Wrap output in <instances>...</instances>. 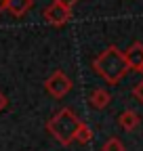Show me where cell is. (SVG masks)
I'll return each instance as SVG.
<instances>
[{
	"mask_svg": "<svg viewBox=\"0 0 143 151\" xmlns=\"http://www.w3.org/2000/svg\"><path fill=\"white\" fill-rule=\"evenodd\" d=\"M34 4V0H4V11H9L13 17H23Z\"/></svg>",
	"mask_w": 143,
	"mask_h": 151,
	"instance_id": "7",
	"label": "cell"
},
{
	"mask_svg": "<svg viewBox=\"0 0 143 151\" xmlns=\"http://www.w3.org/2000/svg\"><path fill=\"white\" fill-rule=\"evenodd\" d=\"M4 11V0H0V13Z\"/></svg>",
	"mask_w": 143,
	"mask_h": 151,
	"instance_id": "14",
	"label": "cell"
},
{
	"mask_svg": "<svg viewBox=\"0 0 143 151\" xmlns=\"http://www.w3.org/2000/svg\"><path fill=\"white\" fill-rule=\"evenodd\" d=\"M53 2H57V4H61V6H65V9H72L78 0H53Z\"/></svg>",
	"mask_w": 143,
	"mask_h": 151,
	"instance_id": "12",
	"label": "cell"
},
{
	"mask_svg": "<svg viewBox=\"0 0 143 151\" xmlns=\"http://www.w3.org/2000/svg\"><path fill=\"white\" fill-rule=\"evenodd\" d=\"M101 151H124V143H122L118 137H110V139L103 143Z\"/></svg>",
	"mask_w": 143,
	"mask_h": 151,
	"instance_id": "10",
	"label": "cell"
},
{
	"mask_svg": "<svg viewBox=\"0 0 143 151\" xmlns=\"http://www.w3.org/2000/svg\"><path fill=\"white\" fill-rule=\"evenodd\" d=\"M139 124H141V116H139L135 109H124V111L120 113V118H118V126L124 128L126 132L135 130Z\"/></svg>",
	"mask_w": 143,
	"mask_h": 151,
	"instance_id": "6",
	"label": "cell"
},
{
	"mask_svg": "<svg viewBox=\"0 0 143 151\" xmlns=\"http://www.w3.org/2000/svg\"><path fill=\"white\" fill-rule=\"evenodd\" d=\"M88 101H91V105H93L95 109H103V107L110 105L112 94H110V90H107V88H95V90L91 92V97H88Z\"/></svg>",
	"mask_w": 143,
	"mask_h": 151,
	"instance_id": "8",
	"label": "cell"
},
{
	"mask_svg": "<svg viewBox=\"0 0 143 151\" xmlns=\"http://www.w3.org/2000/svg\"><path fill=\"white\" fill-rule=\"evenodd\" d=\"M42 17H44V21L53 27H61L65 25L69 19H72V9H65L57 2H51L44 11H42Z\"/></svg>",
	"mask_w": 143,
	"mask_h": 151,
	"instance_id": "4",
	"label": "cell"
},
{
	"mask_svg": "<svg viewBox=\"0 0 143 151\" xmlns=\"http://www.w3.org/2000/svg\"><path fill=\"white\" fill-rule=\"evenodd\" d=\"M124 59L129 63V71H141L143 73V42H133L124 50Z\"/></svg>",
	"mask_w": 143,
	"mask_h": 151,
	"instance_id": "5",
	"label": "cell"
},
{
	"mask_svg": "<svg viewBox=\"0 0 143 151\" xmlns=\"http://www.w3.org/2000/svg\"><path fill=\"white\" fill-rule=\"evenodd\" d=\"M93 139V130H91V126H86L84 122L78 126V130H76V137H74V141H78V143H88Z\"/></svg>",
	"mask_w": 143,
	"mask_h": 151,
	"instance_id": "9",
	"label": "cell"
},
{
	"mask_svg": "<svg viewBox=\"0 0 143 151\" xmlns=\"http://www.w3.org/2000/svg\"><path fill=\"white\" fill-rule=\"evenodd\" d=\"M133 97H135L139 103H143V80H141V82L133 88Z\"/></svg>",
	"mask_w": 143,
	"mask_h": 151,
	"instance_id": "11",
	"label": "cell"
},
{
	"mask_svg": "<svg viewBox=\"0 0 143 151\" xmlns=\"http://www.w3.org/2000/svg\"><path fill=\"white\" fill-rule=\"evenodd\" d=\"M6 105H9V99H6V94H4V92H0V113H2V111L6 109Z\"/></svg>",
	"mask_w": 143,
	"mask_h": 151,
	"instance_id": "13",
	"label": "cell"
},
{
	"mask_svg": "<svg viewBox=\"0 0 143 151\" xmlns=\"http://www.w3.org/2000/svg\"><path fill=\"white\" fill-rule=\"evenodd\" d=\"M72 86H74L72 78H67L61 69H55V71H53L48 78L44 80V90L51 94L53 99H63L65 94L72 90Z\"/></svg>",
	"mask_w": 143,
	"mask_h": 151,
	"instance_id": "3",
	"label": "cell"
},
{
	"mask_svg": "<svg viewBox=\"0 0 143 151\" xmlns=\"http://www.w3.org/2000/svg\"><path fill=\"white\" fill-rule=\"evenodd\" d=\"M91 67L107 84H118L129 73V63L124 59V50H120L116 44H110L107 48H103L93 59Z\"/></svg>",
	"mask_w": 143,
	"mask_h": 151,
	"instance_id": "1",
	"label": "cell"
},
{
	"mask_svg": "<svg viewBox=\"0 0 143 151\" xmlns=\"http://www.w3.org/2000/svg\"><path fill=\"white\" fill-rule=\"evenodd\" d=\"M80 124H82V120L76 116V113L69 107H63L46 122V130H48V134H53V139H55L57 143L69 145L72 141H74L76 130H78Z\"/></svg>",
	"mask_w": 143,
	"mask_h": 151,
	"instance_id": "2",
	"label": "cell"
}]
</instances>
